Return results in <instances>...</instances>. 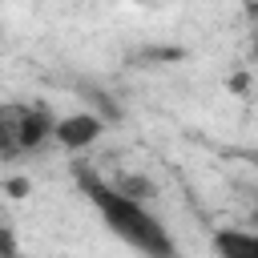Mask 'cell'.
Here are the masks:
<instances>
[{
	"mask_svg": "<svg viewBox=\"0 0 258 258\" xmlns=\"http://www.w3.org/2000/svg\"><path fill=\"white\" fill-rule=\"evenodd\" d=\"M77 185H81V194L89 198V206L101 214V222L109 226V234L121 238L129 250L149 254V258H169V254H177V242L169 238L165 222L145 206V198L125 194L117 181H105V177H97V173L85 169V165H77Z\"/></svg>",
	"mask_w": 258,
	"mask_h": 258,
	"instance_id": "cell-1",
	"label": "cell"
},
{
	"mask_svg": "<svg viewBox=\"0 0 258 258\" xmlns=\"http://www.w3.org/2000/svg\"><path fill=\"white\" fill-rule=\"evenodd\" d=\"M52 133H56V117L44 105H28V101L0 105V157L36 153L44 141H52Z\"/></svg>",
	"mask_w": 258,
	"mask_h": 258,
	"instance_id": "cell-2",
	"label": "cell"
},
{
	"mask_svg": "<svg viewBox=\"0 0 258 258\" xmlns=\"http://www.w3.org/2000/svg\"><path fill=\"white\" fill-rule=\"evenodd\" d=\"M101 133H105V121H101L97 113H64V117H56L52 141H60L69 153H81V149L97 145Z\"/></svg>",
	"mask_w": 258,
	"mask_h": 258,
	"instance_id": "cell-3",
	"label": "cell"
},
{
	"mask_svg": "<svg viewBox=\"0 0 258 258\" xmlns=\"http://www.w3.org/2000/svg\"><path fill=\"white\" fill-rule=\"evenodd\" d=\"M210 250L222 258H258V230H242V226L218 230L210 238Z\"/></svg>",
	"mask_w": 258,
	"mask_h": 258,
	"instance_id": "cell-4",
	"label": "cell"
},
{
	"mask_svg": "<svg viewBox=\"0 0 258 258\" xmlns=\"http://www.w3.org/2000/svg\"><path fill=\"white\" fill-rule=\"evenodd\" d=\"M117 185H121L125 194H133V198H145V202L153 198V181H149V177H141V173H129V177H121Z\"/></svg>",
	"mask_w": 258,
	"mask_h": 258,
	"instance_id": "cell-5",
	"label": "cell"
},
{
	"mask_svg": "<svg viewBox=\"0 0 258 258\" xmlns=\"http://www.w3.org/2000/svg\"><path fill=\"white\" fill-rule=\"evenodd\" d=\"M0 250H4V254H16V242H12V234H8L4 226H0Z\"/></svg>",
	"mask_w": 258,
	"mask_h": 258,
	"instance_id": "cell-6",
	"label": "cell"
},
{
	"mask_svg": "<svg viewBox=\"0 0 258 258\" xmlns=\"http://www.w3.org/2000/svg\"><path fill=\"white\" fill-rule=\"evenodd\" d=\"M254 165H258V153H254Z\"/></svg>",
	"mask_w": 258,
	"mask_h": 258,
	"instance_id": "cell-7",
	"label": "cell"
}]
</instances>
